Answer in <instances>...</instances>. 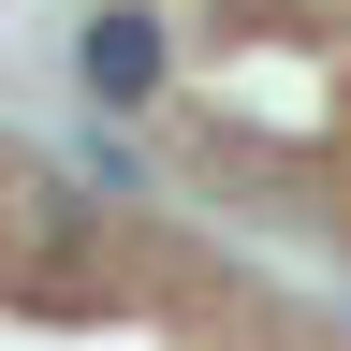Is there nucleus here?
Segmentation results:
<instances>
[{
  "label": "nucleus",
  "mask_w": 351,
  "mask_h": 351,
  "mask_svg": "<svg viewBox=\"0 0 351 351\" xmlns=\"http://www.w3.org/2000/svg\"><path fill=\"white\" fill-rule=\"evenodd\" d=\"M73 59H88V103H147V88H161V15H147V0H103Z\"/></svg>",
  "instance_id": "1"
}]
</instances>
